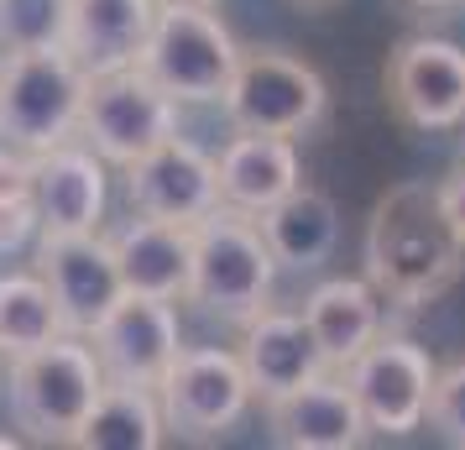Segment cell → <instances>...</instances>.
<instances>
[{"mask_svg":"<svg viewBox=\"0 0 465 450\" xmlns=\"http://www.w3.org/2000/svg\"><path fill=\"white\" fill-rule=\"evenodd\" d=\"M115 267L126 294H147V299H189V257H193V231L173 225V220H152L136 215L110 236Z\"/></svg>","mask_w":465,"mask_h":450,"instance_id":"obj_18","label":"cell"},{"mask_svg":"<svg viewBox=\"0 0 465 450\" xmlns=\"http://www.w3.org/2000/svg\"><path fill=\"white\" fill-rule=\"evenodd\" d=\"M193 257H189V304H199L214 320L246 325L256 309L272 304L277 257L256 215H241L231 205H214L204 220H193Z\"/></svg>","mask_w":465,"mask_h":450,"instance_id":"obj_2","label":"cell"},{"mask_svg":"<svg viewBox=\"0 0 465 450\" xmlns=\"http://www.w3.org/2000/svg\"><path fill=\"white\" fill-rule=\"evenodd\" d=\"M32 215L37 236H79L105 220V157L74 142L32 152Z\"/></svg>","mask_w":465,"mask_h":450,"instance_id":"obj_14","label":"cell"},{"mask_svg":"<svg viewBox=\"0 0 465 450\" xmlns=\"http://www.w3.org/2000/svg\"><path fill=\"white\" fill-rule=\"evenodd\" d=\"M22 445V440H16V435H0V450H16Z\"/></svg>","mask_w":465,"mask_h":450,"instance_id":"obj_30","label":"cell"},{"mask_svg":"<svg viewBox=\"0 0 465 450\" xmlns=\"http://www.w3.org/2000/svg\"><path fill=\"white\" fill-rule=\"evenodd\" d=\"M408 5H419V11H444V5H460V0H408Z\"/></svg>","mask_w":465,"mask_h":450,"instance_id":"obj_29","label":"cell"},{"mask_svg":"<svg viewBox=\"0 0 465 450\" xmlns=\"http://www.w3.org/2000/svg\"><path fill=\"white\" fill-rule=\"evenodd\" d=\"M53 335H64V320L47 283L37 273H5L0 278V356L37 351Z\"/></svg>","mask_w":465,"mask_h":450,"instance_id":"obj_23","label":"cell"},{"mask_svg":"<svg viewBox=\"0 0 465 450\" xmlns=\"http://www.w3.org/2000/svg\"><path fill=\"white\" fill-rule=\"evenodd\" d=\"M465 273V241L455 236L440 189L429 184H398L377 199L366 225V283L381 304L423 309L455 288Z\"/></svg>","mask_w":465,"mask_h":450,"instance_id":"obj_1","label":"cell"},{"mask_svg":"<svg viewBox=\"0 0 465 450\" xmlns=\"http://www.w3.org/2000/svg\"><path fill=\"white\" fill-rule=\"evenodd\" d=\"M423 425L434 429L444 445H460L465 450V362L434 366V387H429Z\"/></svg>","mask_w":465,"mask_h":450,"instance_id":"obj_25","label":"cell"},{"mask_svg":"<svg viewBox=\"0 0 465 450\" xmlns=\"http://www.w3.org/2000/svg\"><path fill=\"white\" fill-rule=\"evenodd\" d=\"M126 199L136 215L173 220V225H193V220H204L220 205L214 157L173 131L168 142H157L136 163H126Z\"/></svg>","mask_w":465,"mask_h":450,"instance_id":"obj_13","label":"cell"},{"mask_svg":"<svg viewBox=\"0 0 465 450\" xmlns=\"http://www.w3.org/2000/svg\"><path fill=\"white\" fill-rule=\"evenodd\" d=\"M178 5H214V0H178Z\"/></svg>","mask_w":465,"mask_h":450,"instance_id":"obj_31","label":"cell"},{"mask_svg":"<svg viewBox=\"0 0 465 450\" xmlns=\"http://www.w3.org/2000/svg\"><path fill=\"white\" fill-rule=\"evenodd\" d=\"M440 205L450 215V225H455V236L465 241V163L450 173V184H440Z\"/></svg>","mask_w":465,"mask_h":450,"instance_id":"obj_28","label":"cell"},{"mask_svg":"<svg viewBox=\"0 0 465 450\" xmlns=\"http://www.w3.org/2000/svg\"><path fill=\"white\" fill-rule=\"evenodd\" d=\"M340 377H345L371 435L402 440V435L423 429V408H429V387H434V356L419 341L377 335L366 351H356L340 366Z\"/></svg>","mask_w":465,"mask_h":450,"instance_id":"obj_9","label":"cell"},{"mask_svg":"<svg viewBox=\"0 0 465 450\" xmlns=\"http://www.w3.org/2000/svg\"><path fill=\"white\" fill-rule=\"evenodd\" d=\"M267 429L288 450H356L371 435L340 372H319L309 383L267 398Z\"/></svg>","mask_w":465,"mask_h":450,"instance_id":"obj_15","label":"cell"},{"mask_svg":"<svg viewBox=\"0 0 465 450\" xmlns=\"http://www.w3.org/2000/svg\"><path fill=\"white\" fill-rule=\"evenodd\" d=\"M387 105L413 131L465 126V47L450 37H408L387 58Z\"/></svg>","mask_w":465,"mask_h":450,"instance_id":"obj_11","label":"cell"},{"mask_svg":"<svg viewBox=\"0 0 465 450\" xmlns=\"http://www.w3.org/2000/svg\"><path fill=\"white\" fill-rule=\"evenodd\" d=\"M32 236H37L32 199H22V205H0V257H5V252H16V246H26Z\"/></svg>","mask_w":465,"mask_h":450,"instance_id":"obj_27","label":"cell"},{"mask_svg":"<svg viewBox=\"0 0 465 450\" xmlns=\"http://www.w3.org/2000/svg\"><path fill=\"white\" fill-rule=\"evenodd\" d=\"M225 121L235 131H262V136H303L324 121L330 85L319 79L314 64L293 53H241L231 85L220 95Z\"/></svg>","mask_w":465,"mask_h":450,"instance_id":"obj_6","label":"cell"},{"mask_svg":"<svg viewBox=\"0 0 465 450\" xmlns=\"http://www.w3.org/2000/svg\"><path fill=\"white\" fill-rule=\"evenodd\" d=\"M178 131V105L152 85L142 68H110V74H89L84 105H79V126L89 152H100L110 168H126L157 142H168Z\"/></svg>","mask_w":465,"mask_h":450,"instance_id":"obj_7","label":"cell"},{"mask_svg":"<svg viewBox=\"0 0 465 450\" xmlns=\"http://www.w3.org/2000/svg\"><path fill=\"white\" fill-rule=\"evenodd\" d=\"M241 372H246V383H252V398H277V393H288V387L309 383L319 372H330L324 356H319L314 335H309V325L303 315L293 309H256L252 320L241 325Z\"/></svg>","mask_w":465,"mask_h":450,"instance_id":"obj_16","label":"cell"},{"mask_svg":"<svg viewBox=\"0 0 465 450\" xmlns=\"http://www.w3.org/2000/svg\"><path fill=\"white\" fill-rule=\"evenodd\" d=\"M37 278L58 304L68 335H89L110 315V304L126 294L110 236L79 231V236H37Z\"/></svg>","mask_w":465,"mask_h":450,"instance_id":"obj_12","label":"cell"},{"mask_svg":"<svg viewBox=\"0 0 465 450\" xmlns=\"http://www.w3.org/2000/svg\"><path fill=\"white\" fill-rule=\"evenodd\" d=\"M298 5H330V0H298Z\"/></svg>","mask_w":465,"mask_h":450,"instance_id":"obj_32","label":"cell"},{"mask_svg":"<svg viewBox=\"0 0 465 450\" xmlns=\"http://www.w3.org/2000/svg\"><path fill=\"white\" fill-rule=\"evenodd\" d=\"M298 315L330 372H340L356 351H366L381 335V294L366 278H324Z\"/></svg>","mask_w":465,"mask_h":450,"instance_id":"obj_20","label":"cell"},{"mask_svg":"<svg viewBox=\"0 0 465 450\" xmlns=\"http://www.w3.org/2000/svg\"><path fill=\"white\" fill-rule=\"evenodd\" d=\"M256 225H262V236L272 246L277 267H288V273H314V267H324L335 257L340 246L335 199L324 189H309V184H298L293 194L277 199L272 210H262Z\"/></svg>","mask_w":465,"mask_h":450,"instance_id":"obj_21","label":"cell"},{"mask_svg":"<svg viewBox=\"0 0 465 450\" xmlns=\"http://www.w3.org/2000/svg\"><path fill=\"white\" fill-rule=\"evenodd\" d=\"M68 0H0V53L64 47Z\"/></svg>","mask_w":465,"mask_h":450,"instance_id":"obj_24","label":"cell"},{"mask_svg":"<svg viewBox=\"0 0 465 450\" xmlns=\"http://www.w3.org/2000/svg\"><path fill=\"white\" fill-rule=\"evenodd\" d=\"M94 362L105 372V383H136L157 387L173 356L183 351L178 309L173 299H147V294H121L110 304V315L84 335Z\"/></svg>","mask_w":465,"mask_h":450,"instance_id":"obj_10","label":"cell"},{"mask_svg":"<svg viewBox=\"0 0 465 450\" xmlns=\"http://www.w3.org/2000/svg\"><path fill=\"white\" fill-rule=\"evenodd\" d=\"M32 199V157L0 142V205H22Z\"/></svg>","mask_w":465,"mask_h":450,"instance_id":"obj_26","label":"cell"},{"mask_svg":"<svg viewBox=\"0 0 465 450\" xmlns=\"http://www.w3.org/2000/svg\"><path fill=\"white\" fill-rule=\"evenodd\" d=\"M105 387V372L94 362L84 335H53L37 351H22L11 356V414L16 425L43 440V445H74V435L84 425L89 404L100 398Z\"/></svg>","mask_w":465,"mask_h":450,"instance_id":"obj_3","label":"cell"},{"mask_svg":"<svg viewBox=\"0 0 465 450\" xmlns=\"http://www.w3.org/2000/svg\"><path fill=\"white\" fill-rule=\"evenodd\" d=\"M157 22V0H68L64 47L84 74L131 68Z\"/></svg>","mask_w":465,"mask_h":450,"instance_id":"obj_17","label":"cell"},{"mask_svg":"<svg viewBox=\"0 0 465 450\" xmlns=\"http://www.w3.org/2000/svg\"><path fill=\"white\" fill-rule=\"evenodd\" d=\"M235 64H241V47L210 5L157 0V22L147 32V47H142L136 68L173 105H220Z\"/></svg>","mask_w":465,"mask_h":450,"instance_id":"obj_4","label":"cell"},{"mask_svg":"<svg viewBox=\"0 0 465 450\" xmlns=\"http://www.w3.org/2000/svg\"><path fill=\"white\" fill-rule=\"evenodd\" d=\"M214 178H220V205L241 215L272 210L282 194H293L298 178V147L293 136H262V131H235L231 147L214 157Z\"/></svg>","mask_w":465,"mask_h":450,"instance_id":"obj_19","label":"cell"},{"mask_svg":"<svg viewBox=\"0 0 465 450\" xmlns=\"http://www.w3.org/2000/svg\"><path fill=\"white\" fill-rule=\"evenodd\" d=\"M163 425L183 440H220L231 435L246 408H252V383L241 372V356L225 345H183L173 366L157 383Z\"/></svg>","mask_w":465,"mask_h":450,"instance_id":"obj_8","label":"cell"},{"mask_svg":"<svg viewBox=\"0 0 465 450\" xmlns=\"http://www.w3.org/2000/svg\"><path fill=\"white\" fill-rule=\"evenodd\" d=\"M163 440H168V425H163L157 387L136 383H105L74 435L79 450H157Z\"/></svg>","mask_w":465,"mask_h":450,"instance_id":"obj_22","label":"cell"},{"mask_svg":"<svg viewBox=\"0 0 465 450\" xmlns=\"http://www.w3.org/2000/svg\"><path fill=\"white\" fill-rule=\"evenodd\" d=\"M89 74L68 47H26L0 53V142L16 152H47L79 126Z\"/></svg>","mask_w":465,"mask_h":450,"instance_id":"obj_5","label":"cell"}]
</instances>
